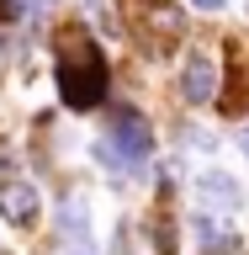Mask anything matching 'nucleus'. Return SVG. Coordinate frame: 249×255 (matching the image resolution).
I'll return each mask as SVG.
<instances>
[{
	"mask_svg": "<svg viewBox=\"0 0 249 255\" xmlns=\"http://www.w3.org/2000/svg\"><path fill=\"white\" fill-rule=\"evenodd\" d=\"M154 245H159V255H175V223L170 218L154 223Z\"/></svg>",
	"mask_w": 249,
	"mask_h": 255,
	"instance_id": "8",
	"label": "nucleus"
},
{
	"mask_svg": "<svg viewBox=\"0 0 249 255\" xmlns=\"http://www.w3.org/2000/svg\"><path fill=\"white\" fill-rule=\"evenodd\" d=\"M149 149H154V128L143 123L133 107H117V117H111V138L95 149V154L106 159L111 170H122V175H133L149 159Z\"/></svg>",
	"mask_w": 249,
	"mask_h": 255,
	"instance_id": "2",
	"label": "nucleus"
},
{
	"mask_svg": "<svg viewBox=\"0 0 249 255\" xmlns=\"http://www.w3.org/2000/svg\"><path fill=\"white\" fill-rule=\"evenodd\" d=\"M196 186H202V197H212V202H223V207H239V186H234V181H228V175L207 170L202 181H196Z\"/></svg>",
	"mask_w": 249,
	"mask_h": 255,
	"instance_id": "7",
	"label": "nucleus"
},
{
	"mask_svg": "<svg viewBox=\"0 0 249 255\" xmlns=\"http://www.w3.org/2000/svg\"><path fill=\"white\" fill-rule=\"evenodd\" d=\"M196 239H202V250H207V255H234V250H239V239L228 234V229H218L207 213L196 218Z\"/></svg>",
	"mask_w": 249,
	"mask_h": 255,
	"instance_id": "6",
	"label": "nucleus"
},
{
	"mask_svg": "<svg viewBox=\"0 0 249 255\" xmlns=\"http://www.w3.org/2000/svg\"><path fill=\"white\" fill-rule=\"evenodd\" d=\"M244 154H249V128H244Z\"/></svg>",
	"mask_w": 249,
	"mask_h": 255,
	"instance_id": "11",
	"label": "nucleus"
},
{
	"mask_svg": "<svg viewBox=\"0 0 249 255\" xmlns=\"http://www.w3.org/2000/svg\"><path fill=\"white\" fill-rule=\"evenodd\" d=\"M180 96H186L191 107H202V101H212V96H218V64L207 59V53H191V59H186Z\"/></svg>",
	"mask_w": 249,
	"mask_h": 255,
	"instance_id": "4",
	"label": "nucleus"
},
{
	"mask_svg": "<svg viewBox=\"0 0 249 255\" xmlns=\"http://www.w3.org/2000/svg\"><path fill=\"white\" fill-rule=\"evenodd\" d=\"M16 16H27V0H0V21H16Z\"/></svg>",
	"mask_w": 249,
	"mask_h": 255,
	"instance_id": "9",
	"label": "nucleus"
},
{
	"mask_svg": "<svg viewBox=\"0 0 249 255\" xmlns=\"http://www.w3.org/2000/svg\"><path fill=\"white\" fill-rule=\"evenodd\" d=\"M53 75H59V96L64 107L75 112H90L106 101V85H111V69H106V53L90 32L80 27H64L53 37Z\"/></svg>",
	"mask_w": 249,
	"mask_h": 255,
	"instance_id": "1",
	"label": "nucleus"
},
{
	"mask_svg": "<svg viewBox=\"0 0 249 255\" xmlns=\"http://www.w3.org/2000/svg\"><path fill=\"white\" fill-rule=\"evenodd\" d=\"M59 234H64V255H95V245H90V218H85V202H64V213H59Z\"/></svg>",
	"mask_w": 249,
	"mask_h": 255,
	"instance_id": "5",
	"label": "nucleus"
},
{
	"mask_svg": "<svg viewBox=\"0 0 249 255\" xmlns=\"http://www.w3.org/2000/svg\"><path fill=\"white\" fill-rule=\"evenodd\" d=\"M191 5H196V11H218L223 0H191Z\"/></svg>",
	"mask_w": 249,
	"mask_h": 255,
	"instance_id": "10",
	"label": "nucleus"
},
{
	"mask_svg": "<svg viewBox=\"0 0 249 255\" xmlns=\"http://www.w3.org/2000/svg\"><path fill=\"white\" fill-rule=\"evenodd\" d=\"M0 213H5L16 229L37 223V186H27V181H11V175H0Z\"/></svg>",
	"mask_w": 249,
	"mask_h": 255,
	"instance_id": "3",
	"label": "nucleus"
}]
</instances>
